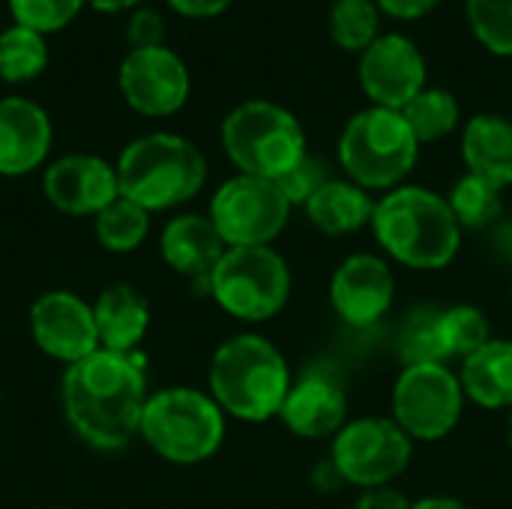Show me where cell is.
I'll list each match as a JSON object with an SVG mask.
<instances>
[{
  "mask_svg": "<svg viewBox=\"0 0 512 509\" xmlns=\"http://www.w3.org/2000/svg\"><path fill=\"white\" fill-rule=\"evenodd\" d=\"M144 357L96 348L66 366L60 405L69 429L93 450H123L138 432L147 408Z\"/></svg>",
  "mask_w": 512,
  "mask_h": 509,
  "instance_id": "cell-1",
  "label": "cell"
},
{
  "mask_svg": "<svg viewBox=\"0 0 512 509\" xmlns=\"http://www.w3.org/2000/svg\"><path fill=\"white\" fill-rule=\"evenodd\" d=\"M372 231L393 261L414 270L447 267L462 243V228L447 204L432 189L396 186L375 204Z\"/></svg>",
  "mask_w": 512,
  "mask_h": 509,
  "instance_id": "cell-2",
  "label": "cell"
},
{
  "mask_svg": "<svg viewBox=\"0 0 512 509\" xmlns=\"http://www.w3.org/2000/svg\"><path fill=\"white\" fill-rule=\"evenodd\" d=\"M291 390V372L282 351L255 333L222 342L210 363V396L216 405L246 423L279 417Z\"/></svg>",
  "mask_w": 512,
  "mask_h": 509,
  "instance_id": "cell-3",
  "label": "cell"
},
{
  "mask_svg": "<svg viewBox=\"0 0 512 509\" xmlns=\"http://www.w3.org/2000/svg\"><path fill=\"white\" fill-rule=\"evenodd\" d=\"M114 168L120 195L147 213L180 207L207 183L204 153L174 132H150L129 141Z\"/></svg>",
  "mask_w": 512,
  "mask_h": 509,
  "instance_id": "cell-4",
  "label": "cell"
},
{
  "mask_svg": "<svg viewBox=\"0 0 512 509\" xmlns=\"http://www.w3.org/2000/svg\"><path fill=\"white\" fill-rule=\"evenodd\" d=\"M138 435L159 459L171 465H198L222 447L225 411L210 393L168 387L150 393Z\"/></svg>",
  "mask_w": 512,
  "mask_h": 509,
  "instance_id": "cell-5",
  "label": "cell"
},
{
  "mask_svg": "<svg viewBox=\"0 0 512 509\" xmlns=\"http://www.w3.org/2000/svg\"><path fill=\"white\" fill-rule=\"evenodd\" d=\"M222 147L240 174L276 183L306 156V135L288 108L249 99L222 120Z\"/></svg>",
  "mask_w": 512,
  "mask_h": 509,
  "instance_id": "cell-6",
  "label": "cell"
},
{
  "mask_svg": "<svg viewBox=\"0 0 512 509\" xmlns=\"http://www.w3.org/2000/svg\"><path fill=\"white\" fill-rule=\"evenodd\" d=\"M420 141L402 111L366 108L354 114L339 138V162L351 183L369 189H396L417 165Z\"/></svg>",
  "mask_w": 512,
  "mask_h": 509,
  "instance_id": "cell-7",
  "label": "cell"
},
{
  "mask_svg": "<svg viewBox=\"0 0 512 509\" xmlns=\"http://www.w3.org/2000/svg\"><path fill=\"white\" fill-rule=\"evenodd\" d=\"M207 291L240 321H267L291 294V270L270 246H234L216 264Z\"/></svg>",
  "mask_w": 512,
  "mask_h": 509,
  "instance_id": "cell-8",
  "label": "cell"
},
{
  "mask_svg": "<svg viewBox=\"0 0 512 509\" xmlns=\"http://www.w3.org/2000/svg\"><path fill=\"white\" fill-rule=\"evenodd\" d=\"M462 381L444 363L405 366L393 387V420L411 441H441L462 417Z\"/></svg>",
  "mask_w": 512,
  "mask_h": 509,
  "instance_id": "cell-9",
  "label": "cell"
},
{
  "mask_svg": "<svg viewBox=\"0 0 512 509\" xmlns=\"http://www.w3.org/2000/svg\"><path fill=\"white\" fill-rule=\"evenodd\" d=\"M291 204L273 180L237 174L225 180L213 201L210 219L228 249L234 246H267L288 225Z\"/></svg>",
  "mask_w": 512,
  "mask_h": 509,
  "instance_id": "cell-10",
  "label": "cell"
},
{
  "mask_svg": "<svg viewBox=\"0 0 512 509\" xmlns=\"http://www.w3.org/2000/svg\"><path fill=\"white\" fill-rule=\"evenodd\" d=\"M414 441L396 426V420L369 417L345 423L333 441L336 474L360 489H378L393 483L411 462Z\"/></svg>",
  "mask_w": 512,
  "mask_h": 509,
  "instance_id": "cell-11",
  "label": "cell"
},
{
  "mask_svg": "<svg viewBox=\"0 0 512 509\" xmlns=\"http://www.w3.org/2000/svg\"><path fill=\"white\" fill-rule=\"evenodd\" d=\"M117 84L129 108L144 117L177 114L192 90V78L183 57L168 45L132 48L120 63Z\"/></svg>",
  "mask_w": 512,
  "mask_h": 509,
  "instance_id": "cell-12",
  "label": "cell"
},
{
  "mask_svg": "<svg viewBox=\"0 0 512 509\" xmlns=\"http://www.w3.org/2000/svg\"><path fill=\"white\" fill-rule=\"evenodd\" d=\"M360 87L378 108L402 111L426 90V57L402 33H381L357 63Z\"/></svg>",
  "mask_w": 512,
  "mask_h": 509,
  "instance_id": "cell-13",
  "label": "cell"
},
{
  "mask_svg": "<svg viewBox=\"0 0 512 509\" xmlns=\"http://www.w3.org/2000/svg\"><path fill=\"white\" fill-rule=\"evenodd\" d=\"M30 336L42 354L66 366L99 348L93 306L72 291H45L30 306Z\"/></svg>",
  "mask_w": 512,
  "mask_h": 509,
  "instance_id": "cell-14",
  "label": "cell"
},
{
  "mask_svg": "<svg viewBox=\"0 0 512 509\" xmlns=\"http://www.w3.org/2000/svg\"><path fill=\"white\" fill-rule=\"evenodd\" d=\"M42 192L66 216H96L117 195V168L102 156L69 153L45 168Z\"/></svg>",
  "mask_w": 512,
  "mask_h": 509,
  "instance_id": "cell-15",
  "label": "cell"
},
{
  "mask_svg": "<svg viewBox=\"0 0 512 509\" xmlns=\"http://www.w3.org/2000/svg\"><path fill=\"white\" fill-rule=\"evenodd\" d=\"M393 297H396V279L390 264L366 252L345 258L330 282L333 309L354 327H369L381 315H387Z\"/></svg>",
  "mask_w": 512,
  "mask_h": 509,
  "instance_id": "cell-16",
  "label": "cell"
},
{
  "mask_svg": "<svg viewBox=\"0 0 512 509\" xmlns=\"http://www.w3.org/2000/svg\"><path fill=\"white\" fill-rule=\"evenodd\" d=\"M51 117L42 105L24 96L0 99V174L24 177L51 153Z\"/></svg>",
  "mask_w": 512,
  "mask_h": 509,
  "instance_id": "cell-17",
  "label": "cell"
},
{
  "mask_svg": "<svg viewBox=\"0 0 512 509\" xmlns=\"http://www.w3.org/2000/svg\"><path fill=\"white\" fill-rule=\"evenodd\" d=\"M279 417L297 438L318 441L327 435H339L345 429L348 399L339 381L315 372L291 384Z\"/></svg>",
  "mask_w": 512,
  "mask_h": 509,
  "instance_id": "cell-18",
  "label": "cell"
},
{
  "mask_svg": "<svg viewBox=\"0 0 512 509\" xmlns=\"http://www.w3.org/2000/svg\"><path fill=\"white\" fill-rule=\"evenodd\" d=\"M159 252L174 273L207 285L216 264L228 252V243L222 240L210 216L183 213L165 225L159 237Z\"/></svg>",
  "mask_w": 512,
  "mask_h": 509,
  "instance_id": "cell-19",
  "label": "cell"
},
{
  "mask_svg": "<svg viewBox=\"0 0 512 509\" xmlns=\"http://www.w3.org/2000/svg\"><path fill=\"white\" fill-rule=\"evenodd\" d=\"M93 321H96L99 348L135 354V348L141 345L150 327V306L132 285L117 282L96 297Z\"/></svg>",
  "mask_w": 512,
  "mask_h": 509,
  "instance_id": "cell-20",
  "label": "cell"
},
{
  "mask_svg": "<svg viewBox=\"0 0 512 509\" xmlns=\"http://www.w3.org/2000/svg\"><path fill=\"white\" fill-rule=\"evenodd\" d=\"M462 156L471 174L495 183H512V120L501 114H477L462 135Z\"/></svg>",
  "mask_w": 512,
  "mask_h": 509,
  "instance_id": "cell-21",
  "label": "cell"
},
{
  "mask_svg": "<svg viewBox=\"0 0 512 509\" xmlns=\"http://www.w3.org/2000/svg\"><path fill=\"white\" fill-rule=\"evenodd\" d=\"M309 222L324 234H354L372 225L375 201L369 192L351 180H327L309 201H306Z\"/></svg>",
  "mask_w": 512,
  "mask_h": 509,
  "instance_id": "cell-22",
  "label": "cell"
},
{
  "mask_svg": "<svg viewBox=\"0 0 512 509\" xmlns=\"http://www.w3.org/2000/svg\"><path fill=\"white\" fill-rule=\"evenodd\" d=\"M462 390L480 408H512V342L492 339L462 366Z\"/></svg>",
  "mask_w": 512,
  "mask_h": 509,
  "instance_id": "cell-23",
  "label": "cell"
},
{
  "mask_svg": "<svg viewBox=\"0 0 512 509\" xmlns=\"http://www.w3.org/2000/svg\"><path fill=\"white\" fill-rule=\"evenodd\" d=\"M93 231L102 249L114 252V255H126L135 252L147 234H150V213L144 207H138L135 201L117 195L105 210H99L93 216Z\"/></svg>",
  "mask_w": 512,
  "mask_h": 509,
  "instance_id": "cell-24",
  "label": "cell"
},
{
  "mask_svg": "<svg viewBox=\"0 0 512 509\" xmlns=\"http://www.w3.org/2000/svg\"><path fill=\"white\" fill-rule=\"evenodd\" d=\"M405 123L411 126L414 138L420 144L447 138L456 126H459V99L444 90V87H426L423 93H417L405 108H402Z\"/></svg>",
  "mask_w": 512,
  "mask_h": 509,
  "instance_id": "cell-25",
  "label": "cell"
},
{
  "mask_svg": "<svg viewBox=\"0 0 512 509\" xmlns=\"http://www.w3.org/2000/svg\"><path fill=\"white\" fill-rule=\"evenodd\" d=\"M48 66V42L42 33L12 24L0 33V78L24 84L42 75Z\"/></svg>",
  "mask_w": 512,
  "mask_h": 509,
  "instance_id": "cell-26",
  "label": "cell"
},
{
  "mask_svg": "<svg viewBox=\"0 0 512 509\" xmlns=\"http://www.w3.org/2000/svg\"><path fill=\"white\" fill-rule=\"evenodd\" d=\"M459 228H468V231H480V228H489L501 210H504V201H501V186L477 177V174H465L450 198H447Z\"/></svg>",
  "mask_w": 512,
  "mask_h": 509,
  "instance_id": "cell-27",
  "label": "cell"
},
{
  "mask_svg": "<svg viewBox=\"0 0 512 509\" xmlns=\"http://www.w3.org/2000/svg\"><path fill=\"white\" fill-rule=\"evenodd\" d=\"M330 36L342 51H366L381 36V9L375 0H339L330 9Z\"/></svg>",
  "mask_w": 512,
  "mask_h": 509,
  "instance_id": "cell-28",
  "label": "cell"
},
{
  "mask_svg": "<svg viewBox=\"0 0 512 509\" xmlns=\"http://www.w3.org/2000/svg\"><path fill=\"white\" fill-rule=\"evenodd\" d=\"M396 351L405 366H426L444 363V342H441V312L435 309H414L396 339Z\"/></svg>",
  "mask_w": 512,
  "mask_h": 509,
  "instance_id": "cell-29",
  "label": "cell"
},
{
  "mask_svg": "<svg viewBox=\"0 0 512 509\" xmlns=\"http://www.w3.org/2000/svg\"><path fill=\"white\" fill-rule=\"evenodd\" d=\"M441 342L444 354L450 357H471L483 345L492 342V327L489 318L477 306H453L441 312Z\"/></svg>",
  "mask_w": 512,
  "mask_h": 509,
  "instance_id": "cell-30",
  "label": "cell"
},
{
  "mask_svg": "<svg viewBox=\"0 0 512 509\" xmlns=\"http://www.w3.org/2000/svg\"><path fill=\"white\" fill-rule=\"evenodd\" d=\"M471 33L498 57H512V0H465Z\"/></svg>",
  "mask_w": 512,
  "mask_h": 509,
  "instance_id": "cell-31",
  "label": "cell"
},
{
  "mask_svg": "<svg viewBox=\"0 0 512 509\" xmlns=\"http://www.w3.org/2000/svg\"><path fill=\"white\" fill-rule=\"evenodd\" d=\"M6 3L15 24L48 36L63 30L69 21H75V15L87 0H6Z\"/></svg>",
  "mask_w": 512,
  "mask_h": 509,
  "instance_id": "cell-32",
  "label": "cell"
},
{
  "mask_svg": "<svg viewBox=\"0 0 512 509\" xmlns=\"http://www.w3.org/2000/svg\"><path fill=\"white\" fill-rule=\"evenodd\" d=\"M330 177H327V168H324V162H318L315 156H303L300 159V165H294L285 177H279L276 180V186H279V192L285 195V201L294 207V204H303L306 207V201L327 183Z\"/></svg>",
  "mask_w": 512,
  "mask_h": 509,
  "instance_id": "cell-33",
  "label": "cell"
},
{
  "mask_svg": "<svg viewBox=\"0 0 512 509\" xmlns=\"http://www.w3.org/2000/svg\"><path fill=\"white\" fill-rule=\"evenodd\" d=\"M126 36H129V45L132 48H156V45H165V21L156 9H132L129 15V24H126Z\"/></svg>",
  "mask_w": 512,
  "mask_h": 509,
  "instance_id": "cell-34",
  "label": "cell"
},
{
  "mask_svg": "<svg viewBox=\"0 0 512 509\" xmlns=\"http://www.w3.org/2000/svg\"><path fill=\"white\" fill-rule=\"evenodd\" d=\"M378 9L396 21H417L441 6V0H375Z\"/></svg>",
  "mask_w": 512,
  "mask_h": 509,
  "instance_id": "cell-35",
  "label": "cell"
},
{
  "mask_svg": "<svg viewBox=\"0 0 512 509\" xmlns=\"http://www.w3.org/2000/svg\"><path fill=\"white\" fill-rule=\"evenodd\" d=\"M414 504L396 492V489H387V486H378V489H366V495L360 498L357 509H411Z\"/></svg>",
  "mask_w": 512,
  "mask_h": 509,
  "instance_id": "cell-36",
  "label": "cell"
},
{
  "mask_svg": "<svg viewBox=\"0 0 512 509\" xmlns=\"http://www.w3.org/2000/svg\"><path fill=\"white\" fill-rule=\"evenodd\" d=\"M234 0H168V6L186 18H213L222 15Z\"/></svg>",
  "mask_w": 512,
  "mask_h": 509,
  "instance_id": "cell-37",
  "label": "cell"
},
{
  "mask_svg": "<svg viewBox=\"0 0 512 509\" xmlns=\"http://www.w3.org/2000/svg\"><path fill=\"white\" fill-rule=\"evenodd\" d=\"M99 12H123V9H138L144 0H87Z\"/></svg>",
  "mask_w": 512,
  "mask_h": 509,
  "instance_id": "cell-38",
  "label": "cell"
},
{
  "mask_svg": "<svg viewBox=\"0 0 512 509\" xmlns=\"http://www.w3.org/2000/svg\"><path fill=\"white\" fill-rule=\"evenodd\" d=\"M411 509H468L462 501H456V498H441V495H432V498H423V501H417Z\"/></svg>",
  "mask_w": 512,
  "mask_h": 509,
  "instance_id": "cell-39",
  "label": "cell"
},
{
  "mask_svg": "<svg viewBox=\"0 0 512 509\" xmlns=\"http://www.w3.org/2000/svg\"><path fill=\"white\" fill-rule=\"evenodd\" d=\"M507 432H510V435H507V441H510V447H512V417H510V426H507Z\"/></svg>",
  "mask_w": 512,
  "mask_h": 509,
  "instance_id": "cell-40",
  "label": "cell"
},
{
  "mask_svg": "<svg viewBox=\"0 0 512 509\" xmlns=\"http://www.w3.org/2000/svg\"><path fill=\"white\" fill-rule=\"evenodd\" d=\"M333 3H339V0H333Z\"/></svg>",
  "mask_w": 512,
  "mask_h": 509,
  "instance_id": "cell-41",
  "label": "cell"
}]
</instances>
